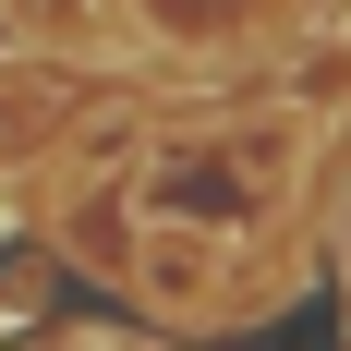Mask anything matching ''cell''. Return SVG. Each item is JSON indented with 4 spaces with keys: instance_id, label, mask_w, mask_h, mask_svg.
Instances as JSON below:
<instances>
[{
    "instance_id": "1",
    "label": "cell",
    "mask_w": 351,
    "mask_h": 351,
    "mask_svg": "<svg viewBox=\"0 0 351 351\" xmlns=\"http://www.w3.org/2000/svg\"><path fill=\"white\" fill-rule=\"evenodd\" d=\"M315 109L254 97V109H182V121H145L121 145V218H158V230H218V243H254L267 218L303 206L315 182Z\"/></svg>"
},
{
    "instance_id": "2",
    "label": "cell",
    "mask_w": 351,
    "mask_h": 351,
    "mask_svg": "<svg viewBox=\"0 0 351 351\" xmlns=\"http://www.w3.org/2000/svg\"><path fill=\"white\" fill-rule=\"evenodd\" d=\"M121 291H134L158 327L267 315V291H243V243H218V230H158V218H134V243H121Z\"/></svg>"
},
{
    "instance_id": "3",
    "label": "cell",
    "mask_w": 351,
    "mask_h": 351,
    "mask_svg": "<svg viewBox=\"0 0 351 351\" xmlns=\"http://www.w3.org/2000/svg\"><path fill=\"white\" fill-rule=\"evenodd\" d=\"M61 351H121V339H61Z\"/></svg>"
}]
</instances>
